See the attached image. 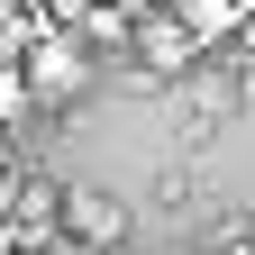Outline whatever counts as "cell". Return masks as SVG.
Masks as SVG:
<instances>
[{
    "label": "cell",
    "mask_w": 255,
    "mask_h": 255,
    "mask_svg": "<svg viewBox=\"0 0 255 255\" xmlns=\"http://www.w3.org/2000/svg\"><path fill=\"white\" fill-rule=\"evenodd\" d=\"M18 82H27V110H73L82 91H91V55H82V37L46 27V37L18 55Z\"/></svg>",
    "instance_id": "cell-1"
},
{
    "label": "cell",
    "mask_w": 255,
    "mask_h": 255,
    "mask_svg": "<svg viewBox=\"0 0 255 255\" xmlns=\"http://www.w3.org/2000/svg\"><path fill=\"white\" fill-rule=\"evenodd\" d=\"M55 237H73V246H91V255H110V246L128 237V210H119V191H101V182H73V191H55Z\"/></svg>",
    "instance_id": "cell-2"
},
{
    "label": "cell",
    "mask_w": 255,
    "mask_h": 255,
    "mask_svg": "<svg viewBox=\"0 0 255 255\" xmlns=\"http://www.w3.org/2000/svg\"><path fill=\"white\" fill-rule=\"evenodd\" d=\"M137 64H146L155 82H182L191 64H201V37H191L173 9H155V18H137Z\"/></svg>",
    "instance_id": "cell-3"
},
{
    "label": "cell",
    "mask_w": 255,
    "mask_h": 255,
    "mask_svg": "<svg viewBox=\"0 0 255 255\" xmlns=\"http://www.w3.org/2000/svg\"><path fill=\"white\" fill-rule=\"evenodd\" d=\"M173 18H182L191 37H201V46H219V37L237 27V0H173Z\"/></svg>",
    "instance_id": "cell-4"
},
{
    "label": "cell",
    "mask_w": 255,
    "mask_h": 255,
    "mask_svg": "<svg viewBox=\"0 0 255 255\" xmlns=\"http://www.w3.org/2000/svg\"><path fill=\"white\" fill-rule=\"evenodd\" d=\"M237 101H246V110H255V55H246V64H237Z\"/></svg>",
    "instance_id": "cell-5"
}]
</instances>
